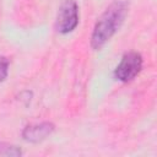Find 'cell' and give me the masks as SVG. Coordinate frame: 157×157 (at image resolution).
<instances>
[{"label":"cell","mask_w":157,"mask_h":157,"mask_svg":"<svg viewBox=\"0 0 157 157\" xmlns=\"http://www.w3.org/2000/svg\"><path fill=\"white\" fill-rule=\"evenodd\" d=\"M128 6L124 1L113 2L98 18L91 37V45L93 49H101L118 31L123 23Z\"/></svg>","instance_id":"6da1fadb"},{"label":"cell","mask_w":157,"mask_h":157,"mask_svg":"<svg viewBox=\"0 0 157 157\" xmlns=\"http://www.w3.org/2000/svg\"><path fill=\"white\" fill-rule=\"evenodd\" d=\"M142 69V56L136 52L126 53L118 66L115 67L114 75L119 81H131Z\"/></svg>","instance_id":"7a4b0ae2"},{"label":"cell","mask_w":157,"mask_h":157,"mask_svg":"<svg viewBox=\"0 0 157 157\" xmlns=\"http://www.w3.org/2000/svg\"><path fill=\"white\" fill-rule=\"evenodd\" d=\"M78 25V7L74 0H66L58 12L56 29L65 34L72 32Z\"/></svg>","instance_id":"3957f363"},{"label":"cell","mask_w":157,"mask_h":157,"mask_svg":"<svg viewBox=\"0 0 157 157\" xmlns=\"http://www.w3.org/2000/svg\"><path fill=\"white\" fill-rule=\"evenodd\" d=\"M54 130V125L52 123H40V124H34V125H28L25 128L22 136L26 141L29 142H39L44 140L48 135H50Z\"/></svg>","instance_id":"277c9868"},{"label":"cell","mask_w":157,"mask_h":157,"mask_svg":"<svg viewBox=\"0 0 157 157\" xmlns=\"http://www.w3.org/2000/svg\"><path fill=\"white\" fill-rule=\"evenodd\" d=\"M22 155L21 150L13 145L9 144H0V156H20Z\"/></svg>","instance_id":"5b68a950"},{"label":"cell","mask_w":157,"mask_h":157,"mask_svg":"<svg viewBox=\"0 0 157 157\" xmlns=\"http://www.w3.org/2000/svg\"><path fill=\"white\" fill-rule=\"evenodd\" d=\"M9 72V60L5 56H0V82H2Z\"/></svg>","instance_id":"8992f818"}]
</instances>
